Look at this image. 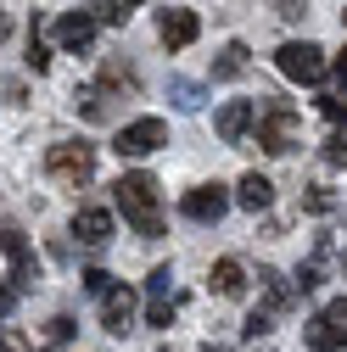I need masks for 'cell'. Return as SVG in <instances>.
<instances>
[{
  "mask_svg": "<svg viewBox=\"0 0 347 352\" xmlns=\"http://www.w3.org/2000/svg\"><path fill=\"white\" fill-rule=\"evenodd\" d=\"M112 201L123 207V224L135 230L140 241H157L162 235V196H157L151 173H123V179L112 185Z\"/></svg>",
  "mask_w": 347,
  "mask_h": 352,
  "instance_id": "cell-1",
  "label": "cell"
},
{
  "mask_svg": "<svg viewBox=\"0 0 347 352\" xmlns=\"http://www.w3.org/2000/svg\"><path fill=\"white\" fill-rule=\"evenodd\" d=\"M257 146L269 157H291L302 146V118L275 96H264V107H257Z\"/></svg>",
  "mask_w": 347,
  "mask_h": 352,
  "instance_id": "cell-2",
  "label": "cell"
},
{
  "mask_svg": "<svg viewBox=\"0 0 347 352\" xmlns=\"http://www.w3.org/2000/svg\"><path fill=\"white\" fill-rule=\"evenodd\" d=\"M45 173L56 185H67V190H84L96 179V146L90 140H62V146H51L45 151Z\"/></svg>",
  "mask_w": 347,
  "mask_h": 352,
  "instance_id": "cell-3",
  "label": "cell"
},
{
  "mask_svg": "<svg viewBox=\"0 0 347 352\" xmlns=\"http://www.w3.org/2000/svg\"><path fill=\"white\" fill-rule=\"evenodd\" d=\"M302 341H308V352H347V296L325 302L319 314L308 319V330H302Z\"/></svg>",
  "mask_w": 347,
  "mask_h": 352,
  "instance_id": "cell-4",
  "label": "cell"
},
{
  "mask_svg": "<svg viewBox=\"0 0 347 352\" xmlns=\"http://www.w3.org/2000/svg\"><path fill=\"white\" fill-rule=\"evenodd\" d=\"M275 67H280L291 84H319V78H325V51L308 45V39H286V45L275 51Z\"/></svg>",
  "mask_w": 347,
  "mask_h": 352,
  "instance_id": "cell-5",
  "label": "cell"
},
{
  "mask_svg": "<svg viewBox=\"0 0 347 352\" xmlns=\"http://www.w3.org/2000/svg\"><path fill=\"white\" fill-rule=\"evenodd\" d=\"M162 146H168V123H162V118H135V123H123L118 140H112L118 157H151V151H162Z\"/></svg>",
  "mask_w": 347,
  "mask_h": 352,
  "instance_id": "cell-6",
  "label": "cell"
},
{
  "mask_svg": "<svg viewBox=\"0 0 347 352\" xmlns=\"http://www.w3.org/2000/svg\"><path fill=\"white\" fill-rule=\"evenodd\" d=\"M230 201H235V196H230L224 185H196V190H185L180 207H185V218H196V224H219V218L230 212Z\"/></svg>",
  "mask_w": 347,
  "mask_h": 352,
  "instance_id": "cell-7",
  "label": "cell"
},
{
  "mask_svg": "<svg viewBox=\"0 0 347 352\" xmlns=\"http://www.w3.org/2000/svg\"><path fill=\"white\" fill-rule=\"evenodd\" d=\"M101 330L107 336H129V330H135V291H129V285H112L101 296Z\"/></svg>",
  "mask_w": 347,
  "mask_h": 352,
  "instance_id": "cell-8",
  "label": "cell"
},
{
  "mask_svg": "<svg viewBox=\"0 0 347 352\" xmlns=\"http://www.w3.org/2000/svg\"><path fill=\"white\" fill-rule=\"evenodd\" d=\"M252 118H257V101H224L219 118H213V129H219V140H224V146H241V140H246V129H252Z\"/></svg>",
  "mask_w": 347,
  "mask_h": 352,
  "instance_id": "cell-9",
  "label": "cell"
},
{
  "mask_svg": "<svg viewBox=\"0 0 347 352\" xmlns=\"http://www.w3.org/2000/svg\"><path fill=\"white\" fill-rule=\"evenodd\" d=\"M196 34H202V17H196V12H180V6H174V12L157 17V39H162L168 51H185Z\"/></svg>",
  "mask_w": 347,
  "mask_h": 352,
  "instance_id": "cell-10",
  "label": "cell"
},
{
  "mask_svg": "<svg viewBox=\"0 0 347 352\" xmlns=\"http://www.w3.org/2000/svg\"><path fill=\"white\" fill-rule=\"evenodd\" d=\"M168 269H151L146 274V324H157V330H168L174 324V296H168Z\"/></svg>",
  "mask_w": 347,
  "mask_h": 352,
  "instance_id": "cell-11",
  "label": "cell"
},
{
  "mask_svg": "<svg viewBox=\"0 0 347 352\" xmlns=\"http://www.w3.org/2000/svg\"><path fill=\"white\" fill-rule=\"evenodd\" d=\"M56 45H62V51H90V45H96V12H67V17H56Z\"/></svg>",
  "mask_w": 347,
  "mask_h": 352,
  "instance_id": "cell-12",
  "label": "cell"
},
{
  "mask_svg": "<svg viewBox=\"0 0 347 352\" xmlns=\"http://www.w3.org/2000/svg\"><path fill=\"white\" fill-rule=\"evenodd\" d=\"M0 252L12 257V280L28 291L34 280H39V269H34V252H28V241H23V230H0Z\"/></svg>",
  "mask_w": 347,
  "mask_h": 352,
  "instance_id": "cell-13",
  "label": "cell"
},
{
  "mask_svg": "<svg viewBox=\"0 0 347 352\" xmlns=\"http://www.w3.org/2000/svg\"><path fill=\"white\" fill-rule=\"evenodd\" d=\"M73 235H78V246H107L112 241V212H101V207H78L73 212Z\"/></svg>",
  "mask_w": 347,
  "mask_h": 352,
  "instance_id": "cell-14",
  "label": "cell"
},
{
  "mask_svg": "<svg viewBox=\"0 0 347 352\" xmlns=\"http://www.w3.org/2000/svg\"><path fill=\"white\" fill-rule=\"evenodd\" d=\"M269 201H275V185L264 179V173H257V168H252V173H241V185H235V207H246V212H264Z\"/></svg>",
  "mask_w": 347,
  "mask_h": 352,
  "instance_id": "cell-15",
  "label": "cell"
},
{
  "mask_svg": "<svg viewBox=\"0 0 347 352\" xmlns=\"http://www.w3.org/2000/svg\"><path fill=\"white\" fill-rule=\"evenodd\" d=\"M207 285L235 302V296H246V269H241L235 257H219V263H213V274H207Z\"/></svg>",
  "mask_w": 347,
  "mask_h": 352,
  "instance_id": "cell-16",
  "label": "cell"
},
{
  "mask_svg": "<svg viewBox=\"0 0 347 352\" xmlns=\"http://www.w3.org/2000/svg\"><path fill=\"white\" fill-rule=\"evenodd\" d=\"M252 67V51L241 45V39H230V45L219 51V56H213V78H219V84H230V78H241Z\"/></svg>",
  "mask_w": 347,
  "mask_h": 352,
  "instance_id": "cell-17",
  "label": "cell"
},
{
  "mask_svg": "<svg viewBox=\"0 0 347 352\" xmlns=\"http://www.w3.org/2000/svg\"><path fill=\"white\" fill-rule=\"evenodd\" d=\"M257 285H264L269 314H286V307L297 302V285H286V274H275V269H257Z\"/></svg>",
  "mask_w": 347,
  "mask_h": 352,
  "instance_id": "cell-18",
  "label": "cell"
},
{
  "mask_svg": "<svg viewBox=\"0 0 347 352\" xmlns=\"http://www.w3.org/2000/svg\"><path fill=\"white\" fill-rule=\"evenodd\" d=\"M325 252H330V241H319V246H314V257L297 269V291H319V285H325V274H319V269H325Z\"/></svg>",
  "mask_w": 347,
  "mask_h": 352,
  "instance_id": "cell-19",
  "label": "cell"
},
{
  "mask_svg": "<svg viewBox=\"0 0 347 352\" xmlns=\"http://www.w3.org/2000/svg\"><path fill=\"white\" fill-rule=\"evenodd\" d=\"M73 107L90 118V123H107V118H112V112H107V90H101V84H96V90H78V96H73Z\"/></svg>",
  "mask_w": 347,
  "mask_h": 352,
  "instance_id": "cell-20",
  "label": "cell"
},
{
  "mask_svg": "<svg viewBox=\"0 0 347 352\" xmlns=\"http://www.w3.org/2000/svg\"><path fill=\"white\" fill-rule=\"evenodd\" d=\"M168 96H174V107H185V112H191V107H202V84L174 78V84H168Z\"/></svg>",
  "mask_w": 347,
  "mask_h": 352,
  "instance_id": "cell-21",
  "label": "cell"
},
{
  "mask_svg": "<svg viewBox=\"0 0 347 352\" xmlns=\"http://www.w3.org/2000/svg\"><path fill=\"white\" fill-rule=\"evenodd\" d=\"M101 90H135V73H129L123 62H107L101 67Z\"/></svg>",
  "mask_w": 347,
  "mask_h": 352,
  "instance_id": "cell-22",
  "label": "cell"
},
{
  "mask_svg": "<svg viewBox=\"0 0 347 352\" xmlns=\"http://www.w3.org/2000/svg\"><path fill=\"white\" fill-rule=\"evenodd\" d=\"M269 330H275V314H269V307H257V314H246V324H241V336H246V341L269 336Z\"/></svg>",
  "mask_w": 347,
  "mask_h": 352,
  "instance_id": "cell-23",
  "label": "cell"
},
{
  "mask_svg": "<svg viewBox=\"0 0 347 352\" xmlns=\"http://www.w3.org/2000/svg\"><path fill=\"white\" fill-rule=\"evenodd\" d=\"M78 280H84V291H90V296H107V291H112V285H118V280H112V274H107V269H84V274H78Z\"/></svg>",
  "mask_w": 347,
  "mask_h": 352,
  "instance_id": "cell-24",
  "label": "cell"
},
{
  "mask_svg": "<svg viewBox=\"0 0 347 352\" xmlns=\"http://www.w3.org/2000/svg\"><path fill=\"white\" fill-rule=\"evenodd\" d=\"M302 207H308V212H330V207H336L330 185H308V196H302Z\"/></svg>",
  "mask_w": 347,
  "mask_h": 352,
  "instance_id": "cell-25",
  "label": "cell"
},
{
  "mask_svg": "<svg viewBox=\"0 0 347 352\" xmlns=\"http://www.w3.org/2000/svg\"><path fill=\"white\" fill-rule=\"evenodd\" d=\"M325 162L330 168H347V129H336V135L325 140Z\"/></svg>",
  "mask_w": 347,
  "mask_h": 352,
  "instance_id": "cell-26",
  "label": "cell"
},
{
  "mask_svg": "<svg viewBox=\"0 0 347 352\" xmlns=\"http://www.w3.org/2000/svg\"><path fill=\"white\" fill-rule=\"evenodd\" d=\"M23 62H28L34 73H51V51L39 45V34H28V56H23Z\"/></svg>",
  "mask_w": 347,
  "mask_h": 352,
  "instance_id": "cell-27",
  "label": "cell"
},
{
  "mask_svg": "<svg viewBox=\"0 0 347 352\" xmlns=\"http://www.w3.org/2000/svg\"><path fill=\"white\" fill-rule=\"evenodd\" d=\"M275 17H286V23H302V17H308V0H275Z\"/></svg>",
  "mask_w": 347,
  "mask_h": 352,
  "instance_id": "cell-28",
  "label": "cell"
},
{
  "mask_svg": "<svg viewBox=\"0 0 347 352\" xmlns=\"http://www.w3.org/2000/svg\"><path fill=\"white\" fill-rule=\"evenodd\" d=\"M45 336H51L56 346H67V341H73V319H67V314H56V319L45 324Z\"/></svg>",
  "mask_w": 347,
  "mask_h": 352,
  "instance_id": "cell-29",
  "label": "cell"
},
{
  "mask_svg": "<svg viewBox=\"0 0 347 352\" xmlns=\"http://www.w3.org/2000/svg\"><path fill=\"white\" fill-rule=\"evenodd\" d=\"M319 112H325V118H330L336 129L347 123V101H341V96H319Z\"/></svg>",
  "mask_w": 347,
  "mask_h": 352,
  "instance_id": "cell-30",
  "label": "cell"
},
{
  "mask_svg": "<svg viewBox=\"0 0 347 352\" xmlns=\"http://www.w3.org/2000/svg\"><path fill=\"white\" fill-rule=\"evenodd\" d=\"M17 296H23V285H17V280H6V285H0V319H6L12 307H17Z\"/></svg>",
  "mask_w": 347,
  "mask_h": 352,
  "instance_id": "cell-31",
  "label": "cell"
},
{
  "mask_svg": "<svg viewBox=\"0 0 347 352\" xmlns=\"http://www.w3.org/2000/svg\"><path fill=\"white\" fill-rule=\"evenodd\" d=\"M0 352H23V336L17 330H0Z\"/></svg>",
  "mask_w": 347,
  "mask_h": 352,
  "instance_id": "cell-32",
  "label": "cell"
},
{
  "mask_svg": "<svg viewBox=\"0 0 347 352\" xmlns=\"http://www.w3.org/2000/svg\"><path fill=\"white\" fill-rule=\"evenodd\" d=\"M330 67H336V78H341V90H347V51H341V56H336Z\"/></svg>",
  "mask_w": 347,
  "mask_h": 352,
  "instance_id": "cell-33",
  "label": "cell"
},
{
  "mask_svg": "<svg viewBox=\"0 0 347 352\" xmlns=\"http://www.w3.org/2000/svg\"><path fill=\"white\" fill-rule=\"evenodd\" d=\"M12 34V17H6V6H0V39H6Z\"/></svg>",
  "mask_w": 347,
  "mask_h": 352,
  "instance_id": "cell-34",
  "label": "cell"
},
{
  "mask_svg": "<svg viewBox=\"0 0 347 352\" xmlns=\"http://www.w3.org/2000/svg\"><path fill=\"white\" fill-rule=\"evenodd\" d=\"M336 269H341V280H347V252H341V257H336Z\"/></svg>",
  "mask_w": 347,
  "mask_h": 352,
  "instance_id": "cell-35",
  "label": "cell"
},
{
  "mask_svg": "<svg viewBox=\"0 0 347 352\" xmlns=\"http://www.w3.org/2000/svg\"><path fill=\"white\" fill-rule=\"evenodd\" d=\"M202 352H230V346H219V341H207V346H202Z\"/></svg>",
  "mask_w": 347,
  "mask_h": 352,
  "instance_id": "cell-36",
  "label": "cell"
},
{
  "mask_svg": "<svg viewBox=\"0 0 347 352\" xmlns=\"http://www.w3.org/2000/svg\"><path fill=\"white\" fill-rule=\"evenodd\" d=\"M341 23H347V12H341Z\"/></svg>",
  "mask_w": 347,
  "mask_h": 352,
  "instance_id": "cell-37",
  "label": "cell"
}]
</instances>
